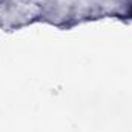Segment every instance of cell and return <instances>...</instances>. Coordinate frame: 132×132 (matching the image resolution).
Segmentation results:
<instances>
[{"label":"cell","instance_id":"obj_1","mask_svg":"<svg viewBox=\"0 0 132 132\" xmlns=\"http://www.w3.org/2000/svg\"><path fill=\"white\" fill-rule=\"evenodd\" d=\"M131 14H132V12H131Z\"/></svg>","mask_w":132,"mask_h":132}]
</instances>
